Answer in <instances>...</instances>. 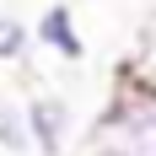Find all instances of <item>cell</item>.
Here are the masks:
<instances>
[{"label":"cell","mask_w":156,"mask_h":156,"mask_svg":"<svg viewBox=\"0 0 156 156\" xmlns=\"http://www.w3.org/2000/svg\"><path fill=\"white\" fill-rule=\"evenodd\" d=\"M92 156H156V92L113 76L92 129H86Z\"/></svg>","instance_id":"obj_1"},{"label":"cell","mask_w":156,"mask_h":156,"mask_svg":"<svg viewBox=\"0 0 156 156\" xmlns=\"http://www.w3.org/2000/svg\"><path fill=\"white\" fill-rule=\"evenodd\" d=\"M27 113V135H32V156H65L70 135H76V108H70V97L59 92H32L22 102Z\"/></svg>","instance_id":"obj_2"},{"label":"cell","mask_w":156,"mask_h":156,"mask_svg":"<svg viewBox=\"0 0 156 156\" xmlns=\"http://www.w3.org/2000/svg\"><path fill=\"white\" fill-rule=\"evenodd\" d=\"M32 48H43V54H54V59H65V65L86 59V38H81V27H76V5H70V0H48L43 11H38V22H32Z\"/></svg>","instance_id":"obj_3"},{"label":"cell","mask_w":156,"mask_h":156,"mask_svg":"<svg viewBox=\"0 0 156 156\" xmlns=\"http://www.w3.org/2000/svg\"><path fill=\"white\" fill-rule=\"evenodd\" d=\"M119 76L135 81V86H145V92H156V16H145V27L135 32L129 59H124V70H119Z\"/></svg>","instance_id":"obj_4"},{"label":"cell","mask_w":156,"mask_h":156,"mask_svg":"<svg viewBox=\"0 0 156 156\" xmlns=\"http://www.w3.org/2000/svg\"><path fill=\"white\" fill-rule=\"evenodd\" d=\"M27 54H32V22L0 11V65H27Z\"/></svg>","instance_id":"obj_5"},{"label":"cell","mask_w":156,"mask_h":156,"mask_svg":"<svg viewBox=\"0 0 156 156\" xmlns=\"http://www.w3.org/2000/svg\"><path fill=\"white\" fill-rule=\"evenodd\" d=\"M0 151L5 156H32V135H27V113L22 102H0Z\"/></svg>","instance_id":"obj_6"},{"label":"cell","mask_w":156,"mask_h":156,"mask_svg":"<svg viewBox=\"0 0 156 156\" xmlns=\"http://www.w3.org/2000/svg\"><path fill=\"white\" fill-rule=\"evenodd\" d=\"M86 156H92V151H86Z\"/></svg>","instance_id":"obj_7"}]
</instances>
